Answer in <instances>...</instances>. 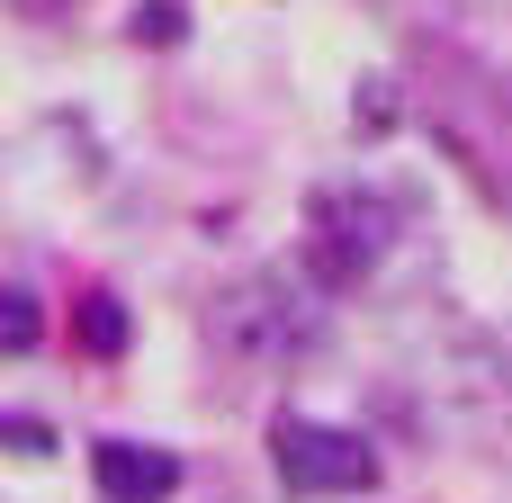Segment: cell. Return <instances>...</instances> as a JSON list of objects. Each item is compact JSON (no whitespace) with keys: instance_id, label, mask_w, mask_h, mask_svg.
Returning a JSON list of instances; mask_svg holds the SVG:
<instances>
[{"instance_id":"cell-1","label":"cell","mask_w":512,"mask_h":503,"mask_svg":"<svg viewBox=\"0 0 512 503\" xmlns=\"http://www.w3.org/2000/svg\"><path fill=\"white\" fill-rule=\"evenodd\" d=\"M270 459H279L288 495H369L378 486V450L360 432H333V423H306V414L270 423Z\"/></svg>"},{"instance_id":"cell-2","label":"cell","mask_w":512,"mask_h":503,"mask_svg":"<svg viewBox=\"0 0 512 503\" xmlns=\"http://www.w3.org/2000/svg\"><path fill=\"white\" fill-rule=\"evenodd\" d=\"M90 477H99L108 503H162L180 486V459L171 450H144V441H99L90 450Z\"/></svg>"},{"instance_id":"cell-3","label":"cell","mask_w":512,"mask_h":503,"mask_svg":"<svg viewBox=\"0 0 512 503\" xmlns=\"http://www.w3.org/2000/svg\"><path fill=\"white\" fill-rule=\"evenodd\" d=\"M81 342H90L99 360H117V351H126V306H117V297H81Z\"/></svg>"},{"instance_id":"cell-4","label":"cell","mask_w":512,"mask_h":503,"mask_svg":"<svg viewBox=\"0 0 512 503\" xmlns=\"http://www.w3.org/2000/svg\"><path fill=\"white\" fill-rule=\"evenodd\" d=\"M0 351H36V306L18 288H0Z\"/></svg>"}]
</instances>
